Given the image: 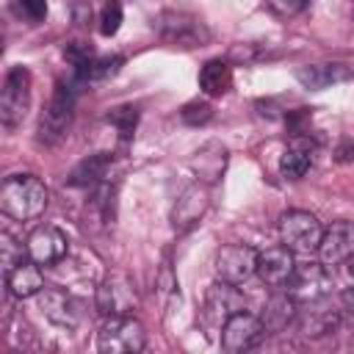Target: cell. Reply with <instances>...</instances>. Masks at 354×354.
Listing matches in <instances>:
<instances>
[{"label":"cell","mask_w":354,"mask_h":354,"mask_svg":"<svg viewBox=\"0 0 354 354\" xmlns=\"http://www.w3.org/2000/svg\"><path fill=\"white\" fill-rule=\"evenodd\" d=\"M47 202H50V191L36 174H11L0 185V210L8 218L17 221L39 218Z\"/></svg>","instance_id":"6da1fadb"},{"label":"cell","mask_w":354,"mask_h":354,"mask_svg":"<svg viewBox=\"0 0 354 354\" xmlns=\"http://www.w3.org/2000/svg\"><path fill=\"white\" fill-rule=\"evenodd\" d=\"M77 86L75 80H58L55 88H53V97L39 119V141L41 144H55L69 122H72V113H75V97H77Z\"/></svg>","instance_id":"7a4b0ae2"},{"label":"cell","mask_w":354,"mask_h":354,"mask_svg":"<svg viewBox=\"0 0 354 354\" xmlns=\"http://www.w3.org/2000/svg\"><path fill=\"white\" fill-rule=\"evenodd\" d=\"M147 343L144 324L127 315H111L97 332V348L105 354H136Z\"/></svg>","instance_id":"3957f363"},{"label":"cell","mask_w":354,"mask_h":354,"mask_svg":"<svg viewBox=\"0 0 354 354\" xmlns=\"http://www.w3.org/2000/svg\"><path fill=\"white\" fill-rule=\"evenodd\" d=\"M321 235H324L321 221L307 210H288L279 216V241L290 252H299V254L318 252Z\"/></svg>","instance_id":"277c9868"},{"label":"cell","mask_w":354,"mask_h":354,"mask_svg":"<svg viewBox=\"0 0 354 354\" xmlns=\"http://www.w3.org/2000/svg\"><path fill=\"white\" fill-rule=\"evenodd\" d=\"M30 105V72L25 66H11L3 80L0 94V122L6 127H17Z\"/></svg>","instance_id":"5b68a950"},{"label":"cell","mask_w":354,"mask_h":354,"mask_svg":"<svg viewBox=\"0 0 354 354\" xmlns=\"http://www.w3.org/2000/svg\"><path fill=\"white\" fill-rule=\"evenodd\" d=\"M94 304L108 318L111 315H127V313H133V307L138 304L136 282L127 274H111V277H105L100 282V288H97Z\"/></svg>","instance_id":"8992f818"},{"label":"cell","mask_w":354,"mask_h":354,"mask_svg":"<svg viewBox=\"0 0 354 354\" xmlns=\"http://www.w3.org/2000/svg\"><path fill=\"white\" fill-rule=\"evenodd\" d=\"M257 254L252 246L246 243H227L216 252V274L224 282L241 285L246 282L252 274H257Z\"/></svg>","instance_id":"52a82bcc"},{"label":"cell","mask_w":354,"mask_h":354,"mask_svg":"<svg viewBox=\"0 0 354 354\" xmlns=\"http://www.w3.org/2000/svg\"><path fill=\"white\" fill-rule=\"evenodd\" d=\"M332 290V274L326 271L324 263H301L293 268L288 279V293L296 301H315L326 299Z\"/></svg>","instance_id":"ba28073f"},{"label":"cell","mask_w":354,"mask_h":354,"mask_svg":"<svg viewBox=\"0 0 354 354\" xmlns=\"http://www.w3.org/2000/svg\"><path fill=\"white\" fill-rule=\"evenodd\" d=\"M158 30L169 44H177V47H196V44H205L210 39V33L202 25V19H196L191 14H183V11L160 14Z\"/></svg>","instance_id":"9c48e42d"},{"label":"cell","mask_w":354,"mask_h":354,"mask_svg":"<svg viewBox=\"0 0 354 354\" xmlns=\"http://www.w3.org/2000/svg\"><path fill=\"white\" fill-rule=\"evenodd\" d=\"M241 310H246V296H243V290H238V285L218 279L207 288V293H205V318L210 324L224 326L227 318H232Z\"/></svg>","instance_id":"30bf717a"},{"label":"cell","mask_w":354,"mask_h":354,"mask_svg":"<svg viewBox=\"0 0 354 354\" xmlns=\"http://www.w3.org/2000/svg\"><path fill=\"white\" fill-rule=\"evenodd\" d=\"M25 249H28V257H30L33 263H39V266H55V263H61V260L66 257V252H69V238H66L58 227L41 224V227H36V230L28 235Z\"/></svg>","instance_id":"8fae6325"},{"label":"cell","mask_w":354,"mask_h":354,"mask_svg":"<svg viewBox=\"0 0 354 354\" xmlns=\"http://www.w3.org/2000/svg\"><path fill=\"white\" fill-rule=\"evenodd\" d=\"M266 335V326L260 321V315H252L246 310L235 313L232 318H227V324L221 326V346L232 354L246 351L252 346H257Z\"/></svg>","instance_id":"7c38bea8"},{"label":"cell","mask_w":354,"mask_h":354,"mask_svg":"<svg viewBox=\"0 0 354 354\" xmlns=\"http://www.w3.org/2000/svg\"><path fill=\"white\" fill-rule=\"evenodd\" d=\"M207 207H210V188H207L205 183L188 185V188L177 196L174 210H171V224H174V230H177V232L194 230V227L202 221V216L207 213Z\"/></svg>","instance_id":"4fadbf2b"},{"label":"cell","mask_w":354,"mask_h":354,"mask_svg":"<svg viewBox=\"0 0 354 354\" xmlns=\"http://www.w3.org/2000/svg\"><path fill=\"white\" fill-rule=\"evenodd\" d=\"M337 326H340V310H335L324 299L304 301V310H299V315H296V329L301 337H313V340L326 337Z\"/></svg>","instance_id":"5bb4252c"},{"label":"cell","mask_w":354,"mask_h":354,"mask_svg":"<svg viewBox=\"0 0 354 354\" xmlns=\"http://www.w3.org/2000/svg\"><path fill=\"white\" fill-rule=\"evenodd\" d=\"M354 254V221H332L318 243V257L324 266H340Z\"/></svg>","instance_id":"9a60e30c"},{"label":"cell","mask_w":354,"mask_h":354,"mask_svg":"<svg viewBox=\"0 0 354 354\" xmlns=\"http://www.w3.org/2000/svg\"><path fill=\"white\" fill-rule=\"evenodd\" d=\"M296 268V260H293V252L282 243V246H271L266 252L257 254V277L266 282V285H288L290 274Z\"/></svg>","instance_id":"2e32d148"},{"label":"cell","mask_w":354,"mask_h":354,"mask_svg":"<svg viewBox=\"0 0 354 354\" xmlns=\"http://www.w3.org/2000/svg\"><path fill=\"white\" fill-rule=\"evenodd\" d=\"M39 310L50 324H55L61 329H75L80 321L77 304L64 290H55V288H44L39 293Z\"/></svg>","instance_id":"e0dca14e"},{"label":"cell","mask_w":354,"mask_h":354,"mask_svg":"<svg viewBox=\"0 0 354 354\" xmlns=\"http://www.w3.org/2000/svg\"><path fill=\"white\" fill-rule=\"evenodd\" d=\"M6 288L11 296L17 299H30L39 296L44 290V274L39 268V263L33 260H19L17 266H11L6 271Z\"/></svg>","instance_id":"ac0fdd59"},{"label":"cell","mask_w":354,"mask_h":354,"mask_svg":"<svg viewBox=\"0 0 354 354\" xmlns=\"http://www.w3.org/2000/svg\"><path fill=\"white\" fill-rule=\"evenodd\" d=\"M296 315H299L296 299H293L290 293H274V296L263 304L260 321H263L266 332H285L290 324H296Z\"/></svg>","instance_id":"d6986e66"},{"label":"cell","mask_w":354,"mask_h":354,"mask_svg":"<svg viewBox=\"0 0 354 354\" xmlns=\"http://www.w3.org/2000/svg\"><path fill=\"white\" fill-rule=\"evenodd\" d=\"M108 169H111V158H108L105 152H97V155L83 158V160L72 169V174H69L66 183L75 185V188H97V185L105 183Z\"/></svg>","instance_id":"ffe728a7"},{"label":"cell","mask_w":354,"mask_h":354,"mask_svg":"<svg viewBox=\"0 0 354 354\" xmlns=\"http://www.w3.org/2000/svg\"><path fill=\"white\" fill-rule=\"evenodd\" d=\"M296 77L304 88H326L337 80H346L348 72L340 66V64H307V66H299L296 69Z\"/></svg>","instance_id":"44dd1931"},{"label":"cell","mask_w":354,"mask_h":354,"mask_svg":"<svg viewBox=\"0 0 354 354\" xmlns=\"http://www.w3.org/2000/svg\"><path fill=\"white\" fill-rule=\"evenodd\" d=\"M230 86H232V69L227 61L213 58L199 69V88L207 97H221L230 91Z\"/></svg>","instance_id":"7402d4cb"},{"label":"cell","mask_w":354,"mask_h":354,"mask_svg":"<svg viewBox=\"0 0 354 354\" xmlns=\"http://www.w3.org/2000/svg\"><path fill=\"white\" fill-rule=\"evenodd\" d=\"M310 163H313V155H310L307 149L290 147V149H285L282 158H279V171H282V177H288V180H299V177H304V171L310 169Z\"/></svg>","instance_id":"603a6c76"},{"label":"cell","mask_w":354,"mask_h":354,"mask_svg":"<svg viewBox=\"0 0 354 354\" xmlns=\"http://www.w3.org/2000/svg\"><path fill=\"white\" fill-rule=\"evenodd\" d=\"M210 152H213V144L202 147V149L196 152V160H194V166L199 169V174H202V177H207V180H216V177H221V171H224V163H227V152H224V147H218V149H216V155H210Z\"/></svg>","instance_id":"cb8c5ba5"},{"label":"cell","mask_w":354,"mask_h":354,"mask_svg":"<svg viewBox=\"0 0 354 354\" xmlns=\"http://www.w3.org/2000/svg\"><path fill=\"white\" fill-rule=\"evenodd\" d=\"M136 119H138V108H136V105L113 108V111L105 116V122H108V124H113V130L119 133V138H122V141H127V138L133 136V130H136Z\"/></svg>","instance_id":"d4e9b609"},{"label":"cell","mask_w":354,"mask_h":354,"mask_svg":"<svg viewBox=\"0 0 354 354\" xmlns=\"http://www.w3.org/2000/svg\"><path fill=\"white\" fill-rule=\"evenodd\" d=\"M210 116H213V108H210V102H205V100H191V102H185L183 111H180V119H183L185 124H191V127H199V124L210 122Z\"/></svg>","instance_id":"484cf974"},{"label":"cell","mask_w":354,"mask_h":354,"mask_svg":"<svg viewBox=\"0 0 354 354\" xmlns=\"http://www.w3.org/2000/svg\"><path fill=\"white\" fill-rule=\"evenodd\" d=\"M122 25V3L119 0H108L100 11V33L102 36H113Z\"/></svg>","instance_id":"4316f807"},{"label":"cell","mask_w":354,"mask_h":354,"mask_svg":"<svg viewBox=\"0 0 354 354\" xmlns=\"http://www.w3.org/2000/svg\"><path fill=\"white\" fill-rule=\"evenodd\" d=\"M0 260H3L6 271L22 260V243H17L8 232H0Z\"/></svg>","instance_id":"83f0119b"},{"label":"cell","mask_w":354,"mask_h":354,"mask_svg":"<svg viewBox=\"0 0 354 354\" xmlns=\"http://www.w3.org/2000/svg\"><path fill=\"white\" fill-rule=\"evenodd\" d=\"M17 14L39 25L47 19V0H17Z\"/></svg>","instance_id":"f1b7e54d"},{"label":"cell","mask_w":354,"mask_h":354,"mask_svg":"<svg viewBox=\"0 0 354 354\" xmlns=\"http://www.w3.org/2000/svg\"><path fill=\"white\" fill-rule=\"evenodd\" d=\"M310 0H268V6L279 14H299Z\"/></svg>","instance_id":"f546056e"},{"label":"cell","mask_w":354,"mask_h":354,"mask_svg":"<svg viewBox=\"0 0 354 354\" xmlns=\"http://www.w3.org/2000/svg\"><path fill=\"white\" fill-rule=\"evenodd\" d=\"M340 268H343V279H346V285L354 288V254H351L348 260H343Z\"/></svg>","instance_id":"4dcf8cb0"},{"label":"cell","mask_w":354,"mask_h":354,"mask_svg":"<svg viewBox=\"0 0 354 354\" xmlns=\"http://www.w3.org/2000/svg\"><path fill=\"white\" fill-rule=\"evenodd\" d=\"M337 160H354V144H346V147H340L337 149Z\"/></svg>","instance_id":"1f68e13d"},{"label":"cell","mask_w":354,"mask_h":354,"mask_svg":"<svg viewBox=\"0 0 354 354\" xmlns=\"http://www.w3.org/2000/svg\"><path fill=\"white\" fill-rule=\"evenodd\" d=\"M343 304H346L348 313H354V288H346V293H343Z\"/></svg>","instance_id":"d6a6232c"},{"label":"cell","mask_w":354,"mask_h":354,"mask_svg":"<svg viewBox=\"0 0 354 354\" xmlns=\"http://www.w3.org/2000/svg\"><path fill=\"white\" fill-rule=\"evenodd\" d=\"M351 321H354V313H351Z\"/></svg>","instance_id":"836d02e7"}]
</instances>
